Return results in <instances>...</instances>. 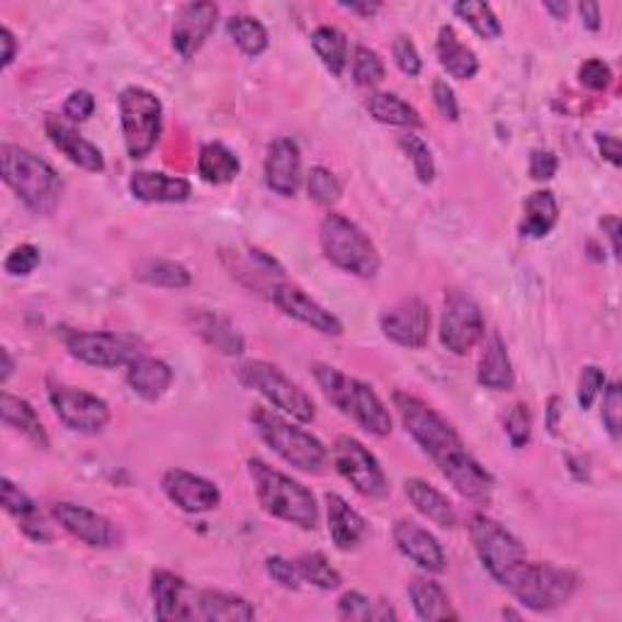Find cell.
<instances>
[{
    "mask_svg": "<svg viewBox=\"0 0 622 622\" xmlns=\"http://www.w3.org/2000/svg\"><path fill=\"white\" fill-rule=\"evenodd\" d=\"M394 406L408 436L414 438L421 450L438 464V470L446 474V480L458 488L464 498H472V502H488L494 488L492 474H488L484 466L472 458L470 450L464 448L458 430H454L436 408H430L426 402H421L418 396L396 392Z\"/></svg>",
    "mask_w": 622,
    "mask_h": 622,
    "instance_id": "obj_1",
    "label": "cell"
},
{
    "mask_svg": "<svg viewBox=\"0 0 622 622\" xmlns=\"http://www.w3.org/2000/svg\"><path fill=\"white\" fill-rule=\"evenodd\" d=\"M0 173L5 185L25 203L32 212L51 215L64 195V181L51 165L15 143H3L0 149Z\"/></svg>",
    "mask_w": 622,
    "mask_h": 622,
    "instance_id": "obj_2",
    "label": "cell"
},
{
    "mask_svg": "<svg viewBox=\"0 0 622 622\" xmlns=\"http://www.w3.org/2000/svg\"><path fill=\"white\" fill-rule=\"evenodd\" d=\"M470 535L484 569L516 596L532 569L523 542L484 514H474L470 518Z\"/></svg>",
    "mask_w": 622,
    "mask_h": 622,
    "instance_id": "obj_3",
    "label": "cell"
},
{
    "mask_svg": "<svg viewBox=\"0 0 622 622\" xmlns=\"http://www.w3.org/2000/svg\"><path fill=\"white\" fill-rule=\"evenodd\" d=\"M311 370H314L321 392L341 414L350 416L355 424L375 438H387L392 433V416H389L384 402L370 384L343 375L324 362H316Z\"/></svg>",
    "mask_w": 622,
    "mask_h": 622,
    "instance_id": "obj_4",
    "label": "cell"
},
{
    "mask_svg": "<svg viewBox=\"0 0 622 622\" xmlns=\"http://www.w3.org/2000/svg\"><path fill=\"white\" fill-rule=\"evenodd\" d=\"M249 474L255 486V496H258L265 514L302 530L316 528L319 506L314 494H311L304 484L277 472L275 466L265 464L263 460H249Z\"/></svg>",
    "mask_w": 622,
    "mask_h": 622,
    "instance_id": "obj_5",
    "label": "cell"
},
{
    "mask_svg": "<svg viewBox=\"0 0 622 622\" xmlns=\"http://www.w3.org/2000/svg\"><path fill=\"white\" fill-rule=\"evenodd\" d=\"M251 424L258 433L261 440L275 454L302 472H321L329 462V450L324 442L311 436L304 428L292 426L290 421L283 418L277 411L265 406H253Z\"/></svg>",
    "mask_w": 622,
    "mask_h": 622,
    "instance_id": "obj_6",
    "label": "cell"
},
{
    "mask_svg": "<svg viewBox=\"0 0 622 622\" xmlns=\"http://www.w3.org/2000/svg\"><path fill=\"white\" fill-rule=\"evenodd\" d=\"M321 249L336 268L358 277H375L380 270V253L355 221L331 212L319 229Z\"/></svg>",
    "mask_w": 622,
    "mask_h": 622,
    "instance_id": "obj_7",
    "label": "cell"
},
{
    "mask_svg": "<svg viewBox=\"0 0 622 622\" xmlns=\"http://www.w3.org/2000/svg\"><path fill=\"white\" fill-rule=\"evenodd\" d=\"M119 125L131 159H143L153 151L163 131V105L147 88L129 85L119 95Z\"/></svg>",
    "mask_w": 622,
    "mask_h": 622,
    "instance_id": "obj_8",
    "label": "cell"
},
{
    "mask_svg": "<svg viewBox=\"0 0 622 622\" xmlns=\"http://www.w3.org/2000/svg\"><path fill=\"white\" fill-rule=\"evenodd\" d=\"M237 377L243 387L268 399L275 408L285 411L287 416L302 421V424L316 418V406L311 402V396L290 377L283 375V370H277L275 365L265 360H249L239 365Z\"/></svg>",
    "mask_w": 622,
    "mask_h": 622,
    "instance_id": "obj_9",
    "label": "cell"
},
{
    "mask_svg": "<svg viewBox=\"0 0 622 622\" xmlns=\"http://www.w3.org/2000/svg\"><path fill=\"white\" fill-rule=\"evenodd\" d=\"M66 346L76 360L93 365V368H122V365H131L143 355L139 338L113 331L71 333Z\"/></svg>",
    "mask_w": 622,
    "mask_h": 622,
    "instance_id": "obj_10",
    "label": "cell"
},
{
    "mask_svg": "<svg viewBox=\"0 0 622 622\" xmlns=\"http://www.w3.org/2000/svg\"><path fill=\"white\" fill-rule=\"evenodd\" d=\"M331 458L333 464H336L338 474L355 488V492H360L362 496L370 498H382L389 494V482L384 470L360 440H355L350 436H341L336 442H333Z\"/></svg>",
    "mask_w": 622,
    "mask_h": 622,
    "instance_id": "obj_11",
    "label": "cell"
},
{
    "mask_svg": "<svg viewBox=\"0 0 622 622\" xmlns=\"http://www.w3.org/2000/svg\"><path fill=\"white\" fill-rule=\"evenodd\" d=\"M49 402L66 428L76 433H100L110 424V406L105 399L85 389L49 384Z\"/></svg>",
    "mask_w": 622,
    "mask_h": 622,
    "instance_id": "obj_12",
    "label": "cell"
},
{
    "mask_svg": "<svg viewBox=\"0 0 622 622\" xmlns=\"http://www.w3.org/2000/svg\"><path fill=\"white\" fill-rule=\"evenodd\" d=\"M484 316L470 297L450 292L440 319V341L450 353L466 355L484 338Z\"/></svg>",
    "mask_w": 622,
    "mask_h": 622,
    "instance_id": "obj_13",
    "label": "cell"
},
{
    "mask_svg": "<svg viewBox=\"0 0 622 622\" xmlns=\"http://www.w3.org/2000/svg\"><path fill=\"white\" fill-rule=\"evenodd\" d=\"M576 591V576L569 569L554 564H538L532 562V569L523 586L516 591V598L526 608L544 613L564 606Z\"/></svg>",
    "mask_w": 622,
    "mask_h": 622,
    "instance_id": "obj_14",
    "label": "cell"
},
{
    "mask_svg": "<svg viewBox=\"0 0 622 622\" xmlns=\"http://www.w3.org/2000/svg\"><path fill=\"white\" fill-rule=\"evenodd\" d=\"M51 516L57 518V523L69 532V535L81 540L93 550H110L119 542V532L113 520H107L105 516H100L85 506H76L66 502L54 504Z\"/></svg>",
    "mask_w": 622,
    "mask_h": 622,
    "instance_id": "obj_15",
    "label": "cell"
},
{
    "mask_svg": "<svg viewBox=\"0 0 622 622\" xmlns=\"http://www.w3.org/2000/svg\"><path fill=\"white\" fill-rule=\"evenodd\" d=\"M380 326L384 336L402 348H424L430 336V309L421 299H404L387 309Z\"/></svg>",
    "mask_w": 622,
    "mask_h": 622,
    "instance_id": "obj_16",
    "label": "cell"
},
{
    "mask_svg": "<svg viewBox=\"0 0 622 622\" xmlns=\"http://www.w3.org/2000/svg\"><path fill=\"white\" fill-rule=\"evenodd\" d=\"M270 297L283 314L302 321V324H307L309 329L324 333V336H341L343 333V324L338 321V316H333L329 309L316 302V299H311L299 285L292 283L275 285Z\"/></svg>",
    "mask_w": 622,
    "mask_h": 622,
    "instance_id": "obj_17",
    "label": "cell"
},
{
    "mask_svg": "<svg viewBox=\"0 0 622 622\" xmlns=\"http://www.w3.org/2000/svg\"><path fill=\"white\" fill-rule=\"evenodd\" d=\"M161 486L165 496H169L177 508L185 510V514H207V510L217 508L221 502L217 484L185 470L165 472Z\"/></svg>",
    "mask_w": 622,
    "mask_h": 622,
    "instance_id": "obj_18",
    "label": "cell"
},
{
    "mask_svg": "<svg viewBox=\"0 0 622 622\" xmlns=\"http://www.w3.org/2000/svg\"><path fill=\"white\" fill-rule=\"evenodd\" d=\"M219 10L215 3H191L185 5L173 25V49L183 59H193L205 47V42L212 37L217 27Z\"/></svg>",
    "mask_w": 622,
    "mask_h": 622,
    "instance_id": "obj_19",
    "label": "cell"
},
{
    "mask_svg": "<svg viewBox=\"0 0 622 622\" xmlns=\"http://www.w3.org/2000/svg\"><path fill=\"white\" fill-rule=\"evenodd\" d=\"M265 183L273 193L292 197L302 183V153L299 147L287 137L270 141L265 153Z\"/></svg>",
    "mask_w": 622,
    "mask_h": 622,
    "instance_id": "obj_20",
    "label": "cell"
},
{
    "mask_svg": "<svg viewBox=\"0 0 622 622\" xmlns=\"http://www.w3.org/2000/svg\"><path fill=\"white\" fill-rule=\"evenodd\" d=\"M394 542L399 552L414 562L421 569H426L430 574L446 572V552H442L440 542L430 535L426 528H421L418 523H411V520H399L394 526Z\"/></svg>",
    "mask_w": 622,
    "mask_h": 622,
    "instance_id": "obj_21",
    "label": "cell"
},
{
    "mask_svg": "<svg viewBox=\"0 0 622 622\" xmlns=\"http://www.w3.org/2000/svg\"><path fill=\"white\" fill-rule=\"evenodd\" d=\"M44 129H47V137L54 147H57L71 163H76L78 169L91 171V173H100L105 169V159H103V153H100V149L78 135V131L66 119L57 115H49Z\"/></svg>",
    "mask_w": 622,
    "mask_h": 622,
    "instance_id": "obj_22",
    "label": "cell"
},
{
    "mask_svg": "<svg viewBox=\"0 0 622 622\" xmlns=\"http://www.w3.org/2000/svg\"><path fill=\"white\" fill-rule=\"evenodd\" d=\"M329 506V535L341 552H350L368 535V520L358 510L350 508L346 498L338 494H326Z\"/></svg>",
    "mask_w": 622,
    "mask_h": 622,
    "instance_id": "obj_23",
    "label": "cell"
},
{
    "mask_svg": "<svg viewBox=\"0 0 622 622\" xmlns=\"http://www.w3.org/2000/svg\"><path fill=\"white\" fill-rule=\"evenodd\" d=\"M187 584L171 572H153L151 574V596L153 610L159 620H191L195 610L187 603Z\"/></svg>",
    "mask_w": 622,
    "mask_h": 622,
    "instance_id": "obj_24",
    "label": "cell"
},
{
    "mask_svg": "<svg viewBox=\"0 0 622 622\" xmlns=\"http://www.w3.org/2000/svg\"><path fill=\"white\" fill-rule=\"evenodd\" d=\"M129 191L141 203H185L193 195V185L185 177L139 171L131 175Z\"/></svg>",
    "mask_w": 622,
    "mask_h": 622,
    "instance_id": "obj_25",
    "label": "cell"
},
{
    "mask_svg": "<svg viewBox=\"0 0 622 622\" xmlns=\"http://www.w3.org/2000/svg\"><path fill=\"white\" fill-rule=\"evenodd\" d=\"M476 380L482 387L494 389V392H508L516 387V372L510 365L506 343L498 333H492L484 343V353L480 360V370H476Z\"/></svg>",
    "mask_w": 622,
    "mask_h": 622,
    "instance_id": "obj_26",
    "label": "cell"
},
{
    "mask_svg": "<svg viewBox=\"0 0 622 622\" xmlns=\"http://www.w3.org/2000/svg\"><path fill=\"white\" fill-rule=\"evenodd\" d=\"M404 492L418 514L428 518L433 526L446 528V530H452L454 526H458V514H454L452 504L433 484L424 480H406Z\"/></svg>",
    "mask_w": 622,
    "mask_h": 622,
    "instance_id": "obj_27",
    "label": "cell"
},
{
    "mask_svg": "<svg viewBox=\"0 0 622 622\" xmlns=\"http://www.w3.org/2000/svg\"><path fill=\"white\" fill-rule=\"evenodd\" d=\"M127 382L135 389V394H139L147 402H156L171 389L173 382V370L163 360L149 358V355H141L131 365H127Z\"/></svg>",
    "mask_w": 622,
    "mask_h": 622,
    "instance_id": "obj_28",
    "label": "cell"
},
{
    "mask_svg": "<svg viewBox=\"0 0 622 622\" xmlns=\"http://www.w3.org/2000/svg\"><path fill=\"white\" fill-rule=\"evenodd\" d=\"M436 51L442 69H446L452 78H458V81H470V78H474L476 71H480V59H476V54L460 42L458 32H454L450 25L440 27Z\"/></svg>",
    "mask_w": 622,
    "mask_h": 622,
    "instance_id": "obj_29",
    "label": "cell"
},
{
    "mask_svg": "<svg viewBox=\"0 0 622 622\" xmlns=\"http://www.w3.org/2000/svg\"><path fill=\"white\" fill-rule=\"evenodd\" d=\"M408 598L414 603L416 615L426 622H438V620H458L450 606V598L438 581L426 579V576H418L408 584Z\"/></svg>",
    "mask_w": 622,
    "mask_h": 622,
    "instance_id": "obj_30",
    "label": "cell"
},
{
    "mask_svg": "<svg viewBox=\"0 0 622 622\" xmlns=\"http://www.w3.org/2000/svg\"><path fill=\"white\" fill-rule=\"evenodd\" d=\"M0 414H3V424L8 428H15L42 450L49 448L47 430H44V424L39 421L37 411L32 408V404L25 402V399L3 392V396H0Z\"/></svg>",
    "mask_w": 622,
    "mask_h": 622,
    "instance_id": "obj_31",
    "label": "cell"
},
{
    "mask_svg": "<svg viewBox=\"0 0 622 622\" xmlns=\"http://www.w3.org/2000/svg\"><path fill=\"white\" fill-rule=\"evenodd\" d=\"M3 508L10 516H15L20 520V528L25 530V535H30L32 540L37 542L51 540V532L47 523H44V518L39 516L35 502H32V498L10 480H3Z\"/></svg>",
    "mask_w": 622,
    "mask_h": 622,
    "instance_id": "obj_32",
    "label": "cell"
},
{
    "mask_svg": "<svg viewBox=\"0 0 622 622\" xmlns=\"http://www.w3.org/2000/svg\"><path fill=\"white\" fill-rule=\"evenodd\" d=\"M197 615L215 622H249L255 620V608L241 596L227 591H203L197 596Z\"/></svg>",
    "mask_w": 622,
    "mask_h": 622,
    "instance_id": "obj_33",
    "label": "cell"
},
{
    "mask_svg": "<svg viewBox=\"0 0 622 622\" xmlns=\"http://www.w3.org/2000/svg\"><path fill=\"white\" fill-rule=\"evenodd\" d=\"M197 173L209 185H224L241 173V161L237 153L224 147V143L212 141L205 143L203 151H199Z\"/></svg>",
    "mask_w": 622,
    "mask_h": 622,
    "instance_id": "obj_34",
    "label": "cell"
},
{
    "mask_svg": "<svg viewBox=\"0 0 622 622\" xmlns=\"http://www.w3.org/2000/svg\"><path fill=\"white\" fill-rule=\"evenodd\" d=\"M560 219V205L550 191H535L526 199V215L520 221V237L542 239Z\"/></svg>",
    "mask_w": 622,
    "mask_h": 622,
    "instance_id": "obj_35",
    "label": "cell"
},
{
    "mask_svg": "<svg viewBox=\"0 0 622 622\" xmlns=\"http://www.w3.org/2000/svg\"><path fill=\"white\" fill-rule=\"evenodd\" d=\"M368 110L377 122H382V125L408 127V129L424 127V119H421L418 110L414 105H408L406 100H402L396 93H372L368 97Z\"/></svg>",
    "mask_w": 622,
    "mask_h": 622,
    "instance_id": "obj_36",
    "label": "cell"
},
{
    "mask_svg": "<svg viewBox=\"0 0 622 622\" xmlns=\"http://www.w3.org/2000/svg\"><path fill=\"white\" fill-rule=\"evenodd\" d=\"M195 329L209 346L224 355H241L243 353V338L241 333L233 329L229 319L212 314V311H203L195 316Z\"/></svg>",
    "mask_w": 622,
    "mask_h": 622,
    "instance_id": "obj_37",
    "label": "cell"
},
{
    "mask_svg": "<svg viewBox=\"0 0 622 622\" xmlns=\"http://www.w3.org/2000/svg\"><path fill=\"white\" fill-rule=\"evenodd\" d=\"M311 47H314L321 64H324L333 76H343L348 66V39L338 27H316L311 32Z\"/></svg>",
    "mask_w": 622,
    "mask_h": 622,
    "instance_id": "obj_38",
    "label": "cell"
},
{
    "mask_svg": "<svg viewBox=\"0 0 622 622\" xmlns=\"http://www.w3.org/2000/svg\"><path fill=\"white\" fill-rule=\"evenodd\" d=\"M135 277L153 287H169V290H183V287L193 283V275L185 268V265L175 263V261H163V258H149V261L139 263Z\"/></svg>",
    "mask_w": 622,
    "mask_h": 622,
    "instance_id": "obj_39",
    "label": "cell"
},
{
    "mask_svg": "<svg viewBox=\"0 0 622 622\" xmlns=\"http://www.w3.org/2000/svg\"><path fill=\"white\" fill-rule=\"evenodd\" d=\"M227 32H229V37L237 42V47L246 54V57H261L270 44L268 30H265L263 22H258L253 15L229 18Z\"/></svg>",
    "mask_w": 622,
    "mask_h": 622,
    "instance_id": "obj_40",
    "label": "cell"
},
{
    "mask_svg": "<svg viewBox=\"0 0 622 622\" xmlns=\"http://www.w3.org/2000/svg\"><path fill=\"white\" fill-rule=\"evenodd\" d=\"M452 10H454V15H460L480 37L484 39L502 37L504 27H502V22H498L492 5L476 3V0H462V3H454Z\"/></svg>",
    "mask_w": 622,
    "mask_h": 622,
    "instance_id": "obj_41",
    "label": "cell"
},
{
    "mask_svg": "<svg viewBox=\"0 0 622 622\" xmlns=\"http://www.w3.org/2000/svg\"><path fill=\"white\" fill-rule=\"evenodd\" d=\"M338 615L343 620H396V610L389 603H372L360 591H348L338 601Z\"/></svg>",
    "mask_w": 622,
    "mask_h": 622,
    "instance_id": "obj_42",
    "label": "cell"
},
{
    "mask_svg": "<svg viewBox=\"0 0 622 622\" xmlns=\"http://www.w3.org/2000/svg\"><path fill=\"white\" fill-rule=\"evenodd\" d=\"M297 569L302 581L321 588V591H333L341 586V574L333 569L329 560L321 552H309L297 560Z\"/></svg>",
    "mask_w": 622,
    "mask_h": 622,
    "instance_id": "obj_43",
    "label": "cell"
},
{
    "mask_svg": "<svg viewBox=\"0 0 622 622\" xmlns=\"http://www.w3.org/2000/svg\"><path fill=\"white\" fill-rule=\"evenodd\" d=\"M307 191L309 197L314 199L316 205L321 207H331L336 205L341 195H343V185L336 175H333L324 165H314V169L309 171V181H307Z\"/></svg>",
    "mask_w": 622,
    "mask_h": 622,
    "instance_id": "obj_44",
    "label": "cell"
},
{
    "mask_svg": "<svg viewBox=\"0 0 622 622\" xmlns=\"http://www.w3.org/2000/svg\"><path fill=\"white\" fill-rule=\"evenodd\" d=\"M399 147L404 149V153L414 163V171L418 175V181L428 185L433 183V177H436V161H433V153L428 149V143L416 137V135H404L399 137Z\"/></svg>",
    "mask_w": 622,
    "mask_h": 622,
    "instance_id": "obj_45",
    "label": "cell"
},
{
    "mask_svg": "<svg viewBox=\"0 0 622 622\" xmlns=\"http://www.w3.org/2000/svg\"><path fill=\"white\" fill-rule=\"evenodd\" d=\"M353 78L358 85H377L384 78V61L380 59V54L370 47H355L353 57Z\"/></svg>",
    "mask_w": 622,
    "mask_h": 622,
    "instance_id": "obj_46",
    "label": "cell"
},
{
    "mask_svg": "<svg viewBox=\"0 0 622 622\" xmlns=\"http://www.w3.org/2000/svg\"><path fill=\"white\" fill-rule=\"evenodd\" d=\"M506 436L510 440L514 448H526L530 442V433H532V418L530 411L526 404H516L514 408L506 414Z\"/></svg>",
    "mask_w": 622,
    "mask_h": 622,
    "instance_id": "obj_47",
    "label": "cell"
},
{
    "mask_svg": "<svg viewBox=\"0 0 622 622\" xmlns=\"http://www.w3.org/2000/svg\"><path fill=\"white\" fill-rule=\"evenodd\" d=\"M601 418H603L606 430L610 433V438L618 440L620 433H622V394H620L618 382H610L603 389Z\"/></svg>",
    "mask_w": 622,
    "mask_h": 622,
    "instance_id": "obj_48",
    "label": "cell"
},
{
    "mask_svg": "<svg viewBox=\"0 0 622 622\" xmlns=\"http://www.w3.org/2000/svg\"><path fill=\"white\" fill-rule=\"evenodd\" d=\"M42 261L39 249L32 246V243H20L13 251L8 253L5 258V273L13 275V277H25L30 273L37 270V265Z\"/></svg>",
    "mask_w": 622,
    "mask_h": 622,
    "instance_id": "obj_49",
    "label": "cell"
},
{
    "mask_svg": "<svg viewBox=\"0 0 622 622\" xmlns=\"http://www.w3.org/2000/svg\"><path fill=\"white\" fill-rule=\"evenodd\" d=\"M606 389V375L601 368H596V365H586V368L581 370L579 375V392H576V396H579V404L581 408H591L594 402H596V396L601 394Z\"/></svg>",
    "mask_w": 622,
    "mask_h": 622,
    "instance_id": "obj_50",
    "label": "cell"
},
{
    "mask_svg": "<svg viewBox=\"0 0 622 622\" xmlns=\"http://www.w3.org/2000/svg\"><path fill=\"white\" fill-rule=\"evenodd\" d=\"M579 81L588 91H606L613 83V71H610V66L603 59H588L581 64Z\"/></svg>",
    "mask_w": 622,
    "mask_h": 622,
    "instance_id": "obj_51",
    "label": "cell"
},
{
    "mask_svg": "<svg viewBox=\"0 0 622 622\" xmlns=\"http://www.w3.org/2000/svg\"><path fill=\"white\" fill-rule=\"evenodd\" d=\"M392 54H394V61L399 69H402V73L406 76H418L421 69H424V61H421V54L416 49V44L411 42L406 35H399L394 39V47H392Z\"/></svg>",
    "mask_w": 622,
    "mask_h": 622,
    "instance_id": "obj_52",
    "label": "cell"
},
{
    "mask_svg": "<svg viewBox=\"0 0 622 622\" xmlns=\"http://www.w3.org/2000/svg\"><path fill=\"white\" fill-rule=\"evenodd\" d=\"M265 572H268L273 581H277L285 588H299V584H302L297 562H290L285 557H268V562H265Z\"/></svg>",
    "mask_w": 622,
    "mask_h": 622,
    "instance_id": "obj_53",
    "label": "cell"
},
{
    "mask_svg": "<svg viewBox=\"0 0 622 622\" xmlns=\"http://www.w3.org/2000/svg\"><path fill=\"white\" fill-rule=\"evenodd\" d=\"M95 97L88 91H73L64 103V117H69L71 122H85L91 119L95 113Z\"/></svg>",
    "mask_w": 622,
    "mask_h": 622,
    "instance_id": "obj_54",
    "label": "cell"
},
{
    "mask_svg": "<svg viewBox=\"0 0 622 622\" xmlns=\"http://www.w3.org/2000/svg\"><path fill=\"white\" fill-rule=\"evenodd\" d=\"M433 100H436V107L442 117L450 122L460 119L458 97H454V91L448 85V81H442V78H436V81H433Z\"/></svg>",
    "mask_w": 622,
    "mask_h": 622,
    "instance_id": "obj_55",
    "label": "cell"
},
{
    "mask_svg": "<svg viewBox=\"0 0 622 622\" xmlns=\"http://www.w3.org/2000/svg\"><path fill=\"white\" fill-rule=\"evenodd\" d=\"M560 169V161H557V156H554L552 151H532L530 156V175H532V181H552L554 173H557Z\"/></svg>",
    "mask_w": 622,
    "mask_h": 622,
    "instance_id": "obj_56",
    "label": "cell"
},
{
    "mask_svg": "<svg viewBox=\"0 0 622 622\" xmlns=\"http://www.w3.org/2000/svg\"><path fill=\"white\" fill-rule=\"evenodd\" d=\"M598 149H601L603 153V159H608L613 165H620L622 159H620V141L618 137H610V135H598Z\"/></svg>",
    "mask_w": 622,
    "mask_h": 622,
    "instance_id": "obj_57",
    "label": "cell"
},
{
    "mask_svg": "<svg viewBox=\"0 0 622 622\" xmlns=\"http://www.w3.org/2000/svg\"><path fill=\"white\" fill-rule=\"evenodd\" d=\"M579 13H581V20H584V25L591 30V32H598L603 25V20H601V8H598L596 3H581L579 5Z\"/></svg>",
    "mask_w": 622,
    "mask_h": 622,
    "instance_id": "obj_58",
    "label": "cell"
},
{
    "mask_svg": "<svg viewBox=\"0 0 622 622\" xmlns=\"http://www.w3.org/2000/svg\"><path fill=\"white\" fill-rule=\"evenodd\" d=\"M0 42H3V61H0V66H3V69H8V66L13 64V59H15L18 42L13 37V32H10L8 27H0Z\"/></svg>",
    "mask_w": 622,
    "mask_h": 622,
    "instance_id": "obj_59",
    "label": "cell"
},
{
    "mask_svg": "<svg viewBox=\"0 0 622 622\" xmlns=\"http://www.w3.org/2000/svg\"><path fill=\"white\" fill-rule=\"evenodd\" d=\"M601 227L608 229V237L613 241V253L615 258H620V219L618 217H608L601 221Z\"/></svg>",
    "mask_w": 622,
    "mask_h": 622,
    "instance_id": "obj_60",
    "label": "cell"
},
{
    "mask_svg": "<svg viewBox=\"0 0 622 622\" xmlns=\"http://www.w3.org/2000/svg\"><path fill=\"white\" fill-rule=\"evenodd\" d=\"M346 10H350V13H358L362 18H372L377 10H380L382 5L380 3H341Z\"/></svg>",
    "mask_w": 622,
    "mask_h": 622,
    "instance_id": "obj_61",
    "label": "cell"
},
{
    "mask_svg": "<svg viewBox=\"0 0 622 622\" xmlns=\"http://www.w3.org/2000/svg\"><path fill=\"white\" fill-rule=\"evenodd\" d=\"M544 10H550L554 18L562 20L566 13H569V5H566V3H544Z\"/></svg>",
    "mask_w": 622,
    "mask_h": 622,
    "instance_id": "obj_62",
    "label": "cell"
},
{
    "mask_svg": "<svg viewBox=\"0 0 622 622\" xmlns=\"http://www.w3.org/2000/svg\"><path fill=\"white\" fill-rule=\"evenodd\" d=\"M0 355H3V382H5L8 377L13 375V368H15V365H13V358H10V353H8L5 348L0 350Z\"/></svg>",
    "mask_w": 622,
    "mask_h": 622,
    "instance_id": "obj_63",
    "label": "cell"
}]
</instances>
